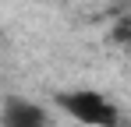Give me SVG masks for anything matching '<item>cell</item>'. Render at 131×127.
<instances>
[{"label": "cell", "mask_w": 131, "mask_h": 127, "mask_svg": "<svg viewBox=\"0 0 131 127\" xmlns=\"http://www.w3.org/2000/svg\"><path fill=\"white\" fill-rule=\"evenodd\" d=\"M53 103L64 109L71 120L89 127H117L121 124V109L110 103L103 92L96 88H67V92H57Z\"/></svg>", "instance_id": "1"}, {"label": "cell", "mask_w": 131, "mask_h": 127, "mask_svg": "<svg viewBox=\"0 0 131 127\" xmlns=\"http://www.w3.org/2000/svg\"><path fill=\"white\" fill-rule=\"evenodd\" d=\"M0 124L4 127H50V117L39 103L21 99V95H11L4 109H0Z\"/></svg>", "instance_id": "2"}]
</instances>
